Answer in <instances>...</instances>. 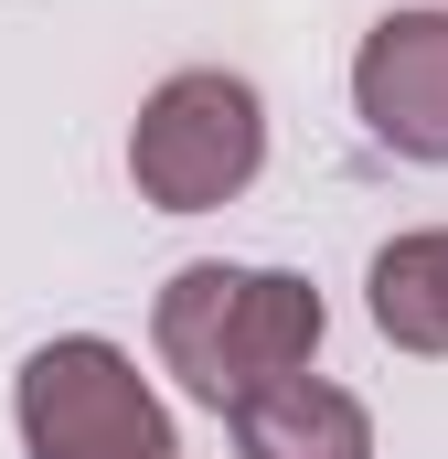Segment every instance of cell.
I'll return each mask as SVG.
<instances>
[{
	"label": "cell",
	"mask_w": 448,
	"mask_h": 459,
	"mask_svg": "<svg viewBox=\"0 0 448 459\" xmlns=\"http://www.w3.org/2000/svg\"><path fill=\"white\" fill-rule=\"evenodd\" d=\"M321 289L289 278V267H235V256H193L171 267L160 310H150V342H160V374L182 395H203L214 417H235L256 385L278 374H310L321 352Z\"/></svg>",
	"instance_id": "obj_1"
},
{
	"label": "cell",
	"mask_w": 448,
	"mask_h": 459,
	"mask_svg": "<svg viewBox=\"0 0 448 459\" xmlns=\"http://www.w3.org/2000/svg\"><path fill=\"white\" fill-rule=\"evenodd\" d=\"M256 171H267V97H256L246 75L182 65V75L150 86V108L128 128V182H139V204H160V214H214V204H235Z\"/></svg>",
	"instance_id": "obj_2"
},
{
	"label": "cell",
	"mask_w": 448,
	"mask_h": 459,
	"mask_svg": "<svg viewBox=\"0 0 448 459\" xmlns=\"http://www.w3.org/2000/svg\"><path fill=\"white\" fill-rule=\"evenodd\" d=\"M11 417H22V459H182L160 385L97 332L32 352L11 385Z\"/></svg>",
	"instance_id": "obj_3"
},
{
	"label": "cell",
	"mask_w": 448,
	"mask_h": 459,
	"mask_svg": "<svg viewBox=\"0 0 448 459\" xmlns=\"http://www.w3.org/2000/svg\"><path fill=\"white\" fill-rule=\"evenodd\" d=\"M352 108L395 160L448 171V11H384L352 54Z\"/></svg>",
	"instance_id": "obj_4"
},
{
	"label": "cell",
	"mask_w": 448,
	"mask_h": 459,
	"mask_svg": "<svg viewBox=\"0 0 448 459\" xmlns=\"http://www.w3.org/2000/svg\"><path fill=\"white\" fill-rule=\"evenodd\" d=\"M224 428H235V459H374V417L332 374H278Z\"/></svg>",
	"instance_id": "obj_5"
},
{
	"label": "cell",
	"mask_w": 448,
	"mask_h": 459,
	"mask_svg": "<svg viewBox=\"0 0 448 459\" xmlns=\"http://www.w3.org/2000/svg\"><path fill=\"white\" fill-rule=\"evenodd\" d=\"M363 299H374V332L395 352H448V225L395 235V246L374 256Z\"/></svg>",
	"instance_id": "obj_6"
}]
</instances>
